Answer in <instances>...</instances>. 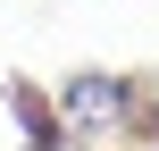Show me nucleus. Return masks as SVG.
Here are the masks:
<instances>
[{
  "mask_svg": "<svg viewBox=\"0 0 159 151\" xmlns=\"http://www.w3.org/2000/svg\"><path fill=\"white\" fill-rule=\"evenodd\" d=\"M59 126H67V143H101V134H126L134 126V76H117V67H84V76H59Z\"/></svg>",
  "mask_w": 159,
  "mask_h": 151,
  "instance_id": "1",
  "label": "nucleus"
},
{
  "mask_svg": "<svg viewBox=\"0 0 159 151\" xmlns=\"http://www.w3.org/2000/svg\"><path fill=\"white\" fill-rule=\"evenodd\" d=\"M8 118H17V134H25V151H67V126H59V101L34 84V76H8Z\"/></svg>",
  "mask_w": 159,
  "mask_h": 151,
  "instance_id": "2",
  "label": "nucleus"
}]
</instances>
